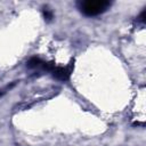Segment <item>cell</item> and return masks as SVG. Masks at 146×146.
I'll return each instance as SVG.
<instances>
[{
    "instance_id": "cell-1",
    "label": "cell",
    "mask_w": 146,
    "mask_h": 146,
    "mask_svg": "<svg viewBox=\"0 0 146 146\" xmlns=\"http://www.w3.org/2000/svg\"><path fill=\"white\" fill-rule=\"evenodd\" d=\"M111 6V2L107 0H83L78 2L79 10L88 17L97 16L106 11Z\"/></svg>"
},
{
    "instance_id": "cell-2",
    "label": "cell",
    "mask_w": 146,
    "mask_h": 146,
    "mask_svg": "<svg viewBox=\"0 0 146 146\" xmlns=\"http://www.w3.org/2000/svg\"><path fill=\"white\" fill-rule=\"evenodd\" d=\"M50 72H51V74H52V76L56 78L57 80L66 81V80H68L70 76H71L72 64H70L68 66H54Z\"/></svg>"
},
{
    "instance_id": "cell-3",
    "label": "cell",
    "mask_w": 146,
    "mask_h": 146,
    "mask_svg": "<svg viewBox=\"0 0 146 146\" xmlns=\"http://www.w3.org/2000/svg\"><path fill=\"white\" fill-rule=\"evenodd\" d=\"M44 64H46V62L41 60L39 57H32V58H30L27 60L26 66L29 68H38V67H42L43 68L44 67Z\"/></svg>"
},
{
    "instance_id": "cell-4",
    "label": "cell",
    "mask_w": 146,
    "mask_h": 146,
    "mask_svg": "<svg viewBox=\"0 0 146 146\" xmlns=\"http://www.w3.org/2000/svg\"><path fill=\"white\" fill-rule=\"evenodd\" d=\"M43 17L46 21H50L52 18V11L48 8H43Z\"/></svg>"
}]
</instances>
